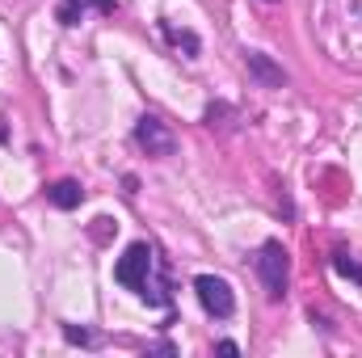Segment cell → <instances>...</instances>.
<instances>
[{"instance_id": "obj_11", "label": "cell", "mask_w": 362, "mask_h": 358, "mask_svg": "<svg viewBox=\"0 0 362 358\" xmlns=\"http://www.w3.org/2000/svg\"><path fill=\"white\" fill-rule=\"evenodd\" d=\"M215 350H219V354H240V346H236V342H215Z\"/></svg>"}, {"instance_id": "obj_3", "label": "cell", "mask_w": 362, "mask_h": 358, "mask_svg": "<svg viewBox=\"0 0 362 358\" xmlns=\"http://www.w3.org/2000/svg\"><path fill=\"white\" fill-rule=\"evenodd\" d=\"M135 144H139L148 156H156V161H165V156L177 152V139H173V131H169V122H165L160 114H144V118L135 122Z\"/></svg>"}, {"instance_id": "obj_5", "label": "cell", "mask_w": 362, "mask_h": 358, "mask_svg": "<svg viewBox=\"0 0 362 358\" xmlns=\"http://www.w3.org/2000/svg\"><path fill=\"white\" fill-rule=\"evenodd\" d=\"M245 68L257 76V85H266V89H282L286 85V72L274 64L266 51H245Z\"/></svg>"}, {"instance_id": "obj_4", "label": "cell", "mask_w": 362, "mask_h": 358, "mask_svg": "<svg viewBox=\"0 0 362 358\" xmlns=\"http://www.w3.org/2000/svg\"><path fill=\"white\" fill-rule=\"evenodd\" d=\"M194 295H198V304L206 308V316H215V321H228V316L236 312L232 287H228L223 278H215V274H198V278H194Z\"/></svg>"}, {"instance_id": "obj_7", "label": "cell", "mask_w": 362, "mask_h": 358, "mask_svg": "<svg viewBox=\"0 0 362 358\" xmlns=\"http://www.w3.org/2000/svg\"><path fill=\"white\" fill-rule=\"evenodd\" d=\"M47 198H51V207H59V211H76V207L85 202V190H81V181H55V185L47 190Z\"/></svg>"}, {"instance_id": "obj_10", "label": "cell", "mask_w": 362, "mask_h": 358, "mask_svg": "<svg viewBox=\"0 0 362 358\" xmlns=\"http://www.w3.org/2000/svg\"><path fill=\"white\" fill-rule=\"evenodd\" d=\"M64 342H72V346H97V333L76 329V325H64Z\"/></svg>"}, {"instance_id": "obj_2", "label": "cell", "mask_w": 362, "mask_h": 358, "mask_svg": "<svg viewBox=\"0 0 362 358\" xmlns=\"http://www.w3.org/2000/svg\"><path fill=\"white\" fill-rule=\"evenodd\" d=\"M257 278H262V287H266V295H270L274 304H278V299H286L291 258H286V249H282L278 241H266V245L257 249Z\"/></svg>"}, {"instance_id": "obj_1", "label": "cell", "mask_w": 362, "mask_h": 358, "mask_svg": "<svg viewBox=\"0 0 362 358\" xmlns=\"http://www.w3.org/2000/svg\"><path fill=\"white\" fill-rule=\"evenodd\" d=\"M114 278H118L127 291H135L144 304H152V308H165V304H169L165 270H160V258H156V249H152L148 241H135V245L118 258Z\"/></svg>"}, {"instance_id": "obj_8", "label": "cell", "mask_w": 362, "mask_h": 358, "mask_svg": "<svg viewBox=\"0 0 362 358\" xmlns=\"http://www.w3.org/2000/svg\"><path fill=\"white\" fill-rule=\"evenodd\" d=\"M160 34H165V38H169V42L177 47L181 55H185V59H198L202 42H198V34H194V30H177L173 21H160Z\"/></svg>"}, {"instance_id": "obj_9", "label": "cell", "mask_w": 362, "mask_h": 358, "mask_svg": "<svg viewBox=\"0 0 362 358\" xmlns=\"http://www.w3.org/2000/svg\"><path fill=\"white\" fill-rule=\"evenodd\" d=\"M333 270H337L341 278H354V282H362V262H354L350 253H333Z\"/></svg>"}, {"instance_id": "obj_6", "label": "cell", "mask_w": 362, "mask_h": 358, "mask_svg": "<svg viewBox=\"0 0 362 358\" xmlns=\"http://www.w3.org/2000/svg\"><path fill=\"white\" fill-rule=\"evenodd\" d=\"M89 8H97V13H114L118 4H114V0H64V4H59V21H64V25H81Z\"/></svg>"}, {"instance_id": "obj_12", "label": "cell", "mask_w": 362, "mask_h": 358, "mask_svg": "<svg viewBox=\"0 0 362 358\" xmlns=\"http://www.w3.org/2000/svg\"><path fill=\"white\" fill-rule=\"evenodd\" d=\"M358 8H362V0H358Z\"/></svg>"}]
</instances>
